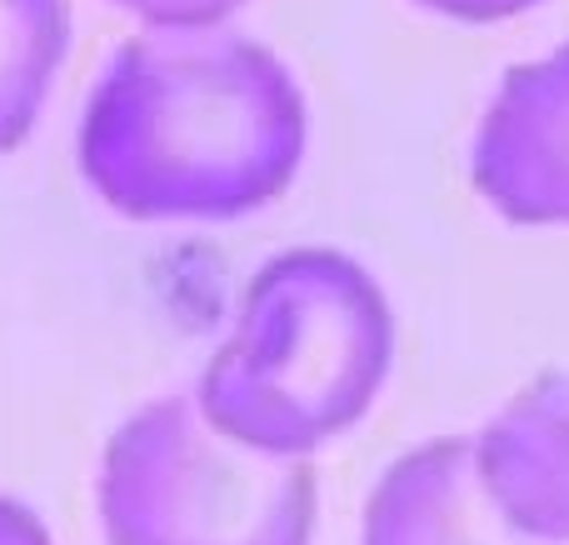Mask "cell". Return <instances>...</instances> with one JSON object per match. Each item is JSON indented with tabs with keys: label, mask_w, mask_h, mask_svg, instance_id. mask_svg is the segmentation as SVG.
I'll return each mask as SVG.
<instances>
[{
	"label": "cell",
	"mask_w": 569,
	"mask_h": 545,
	"mask_svg": "<svg viewBox=\"0 0 569 545\" xmlns=\"http://www.w3.org/2000/svg\"><path fill=\"white\" fill-rule=\"evenodd\" d=\"M310 146L305 86L240 26L136 30L76 126V170L120 220L220 226L276 206Z\"/></svg>",
	"instance_id": "6da1fadb"
},
{
	"label": "cell",
	"mask_w": 569,
	"mask_h": 545,
	"mask_svg": "<svg viewBox=\"0 0 569 545\" xmlns=\"http://www.w3.org/2000/svg\"><path fill=\"white\" fill-rule=\"evenodd\" d=\"M390 360L395 310L380 280L335 246H295L250 276L190 396L236 446L310 460L370 416Z\"/></svg>",
	"instance_id": "7a4b0ae2"
},
{
	"label": "cell",
	"mask_w": 569,
	"mask_h": 545,
	"mask_svg": "<svg viewBox=\"0 0 569 545\" xmlns=\"http://www.w3.org/2000/svg\"><path fill=\"white\" fill-rule=\"evenodd\" d=\"M96 521L106 545H310L315 466L236 446L170 390L106 436Z\"/></svg>",
	"instance_id": "3957f363"
},
{
	"label": "cell",
	"mask_w": 569,
	"mask_h": 545,
	"mask_svg": "<svg viewBox=\"0 0 569 545\" xmlns=\"http://www.w3.org/2000/svg\"><path fill=\"white\" fill-rule=\"evenodd\" d=\"M470 186L510 226H569V40L515 60L470 140Z\"/></svg>",
	"instance_id": "277c9868"
},
{
	"label": "cell",
	"mask_w": 569,
	"mask_h": 545,
	"mask_svg": "<svg viewBox=\"0 0 569 545\" xmlns=\"http://www.w3.org/2000/svg\"><path fill=\"white\" fill-rule=\"evenodd\" d=\"M485 496L530 541H569V370H545L475 436Z\"/></svg>",
	"instance_id": "5b68a950"
},
{
	"label": "cell",
	"mask_w": 569,
	"mask_h": 545,
	"mask_svg": "<svg viewBox=\"0 0 569 545\" xmlns=\"http://www.w3.org/2000/svg\"><path fill=\"white\" fill-rule=\"evenodd\" d=\"M360 545H535L485 496L475 440L440 436L400 456L365 501Z\"/></svg>",
	"instance_id": "8992f818"
},
{
	"label": "cell",
	"mask_w": 569,
	"mask_h": 545,
	"mask_svg": "<svg viewBox=\"0 0 569 545\" xmlns=\"http://www.w3.org/2000/svg\"><path fill=\"white\" fill-rule=\"evenodd\" d=\"M70 36V0H0V156H16L36 136L66 70Z\"/></svg>",
	"instance_id": "52a82bcc"
},
{
	"label": "cell",
	"mask_w": 569,
	"mask_h": 545,
	"mask_svg": "<svg viewBox=\"0 0 569 545\" xmlns=\"http://www.w3.org/2000/svg\"><path fill=\"white\" fill-rule=\"evenodd\" d=\"M140 20V30H206V26H230L250 0H110Z\"/></svg>",
	"instance_id": "ba28073f"
},
{
	"label": "cell",
	"mask_w": 569,
	"mask_h": 545,
	"mask_svg": "<svg viewBox=\"0 0 569 545\" xmlns=\"http://www.w3.org/2000/svg\"><path fill=\"white\" fill-rule=\"evenodd\" d=\"M410 6L430 10L440 20H455V26H500V20L540 10L545 0H410Z\"/></svg>",
	"instance_id": "9c48e42d"
},
{
	"label": "cell",
	"mask_w": 569,
	"mask_h": 545,
	"mask_svg": "<svg viewBox=\"0 0 569 545\" xmlns=\"http://www.w3.org/2000/svg\"><path fill=\"white\" fill-rule=\"evenodd\" d=\"M0 545H56V536L30 501L0 490Z\"/></svg>",
	"instance_id": "30bf717a"
}]
</instances>
